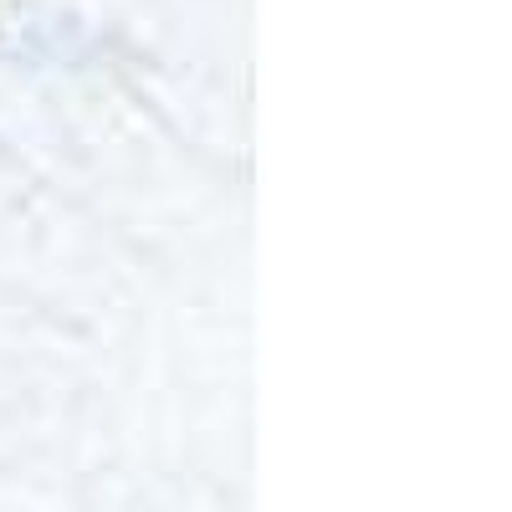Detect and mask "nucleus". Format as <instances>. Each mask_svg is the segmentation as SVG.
Returning a JSON list of instances; mask_svg holds the SVG:
<instances>
[]
</instances>
